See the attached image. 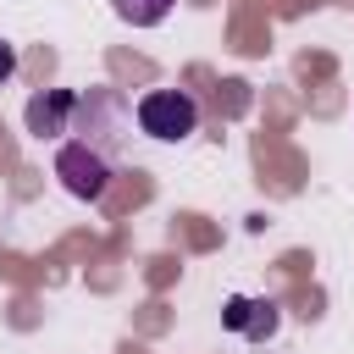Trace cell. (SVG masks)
<instances>
[{
  "instance_id": "1",
  "label": "cell",
  "mask_w": 354,
  "mask_h": 354,
  "mask_svg": "<svg viewBox=\"0 0 354 354\" xmlns=\"http://www.w3.org/2000/svg\"><path fill=\"white\" fill-rule=\"evenodd\" d=\"M138 127L160 144H183L194 127H199V100L183 94V88H149L138 100Z\"/></svg>"
},
{
  "instance_id": "2",
  "label": "cell",
  "mask_w": 354,
  "mask_h": 354,
  "mask_svg": "<svg viewBox=\"0 0 354 354\" xmlns=\"http://www.w3.org/2000/svg\"><path fill=\"white\" fill-rule=\"evenodd\" d=\"M55 177H61V188L66 194H77V199H105V188H111V160L94 149V144H61L55 149Z\"/></svg>"
},
{
  "instance_id": "3",
  "label": "cell",
  "mask_w": 354,
  "mask_h": 354,
  "mask_svg": "<svg viewBox=\"0 0 354 354\" xmlns=\"http://www.w3.org/2000/svg\"><path fill=\"white\" fill-rule=\"evenodd\" d=\"M66 116H77V94H72V88H44V94L28 100V133H33V138H61V133H72Z\"/></svg>"
},
{
  "instance_id": "4",
  "label": "cell",
  "mask_w": 354,
  "mask_h": 354,
  "mask_svg": "<svg viewBox=\"0 0 354 354\" xmlns=\"http://www.w3.org/2000/svg\"><path fill=\"white\" fill-rule=\"evenodd\" d=\"M221 321H227L232 332H243V337L266 343V337L277 332V304H271V299H227Z\"/></svg>"
},
{
  "instance_id": "5",
  "label": "cell",
  "mask_w": 354,
  "mask_h": 354,
  "mask_svg": "<svg viewBox=\"0 0 354 354\" xmlns=\"http://www.w3.org/2000/svg\"><path fill=\"white\" fill-rule=\"evenodd\" d=\"M111 6H116L122 22H133V28H155V22H166V11H171L177 0H111Z\"/></svg>"
},
{
  "instance_id": "6",
  "label": "cell",
  "mask_w": 354,
  "mask_h": 354,
  "mask_svg": "<svg viewBox=\"0 0 354 354\" xmlns=\"http://www.w3.org/2000/svg\"><path fill=\"white\" fill-rule=\"evenodd\" d=\"M11 77H17V44L0 39V83H11Z\"/></svg>"
}]
</instances>
